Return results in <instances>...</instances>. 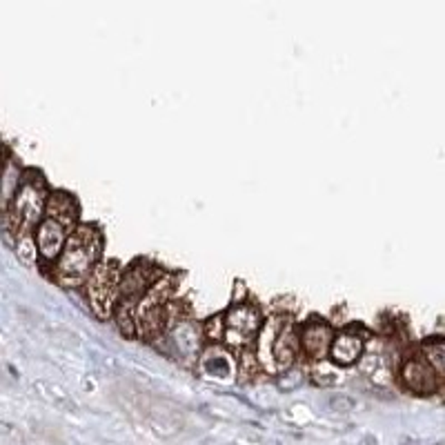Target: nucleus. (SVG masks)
Returning <instances> with one entry per match:
<instances>
[{"label": "nucleus", "mask_w": 445, "mask_h": 445, "mask_svg": "<svg viewBox=\"0 0 445 445\" xmlns=\"http://www.w3.org/2000/svg\"><path fill=\"white\" fill-rule=\"evenodd\" d=\"M103 236L94 225H80L69 234V241L56 263V281L62 288H76L87 283L96 270Z\"/></svg>", "instance_id": "f257e3e1"}, {"label": "nucleus", "mask_w": 445, "mask_h": 445, "mask_svg": "<svg viewBox=\"0 0 445 445\" xmlns=\"http://www.w3.org/2000/svg\"><path fill=\"white\" fill-rule=\"evenodd\" d=\"M47 198L49 196H45V185H42L40 174H29L27 178H23V183L9 196L5 216L7 229L16 238L31 234V229L42 222V209L47 207Z\"/></svg>", "instance_id": "f03ea898"}, {"label": "nucleus", "mask_w": 445, "mask_h": 445, "mask_svg": "<svg viewBox=\"0 0 445 445\" xmlns=\"http://www.w3.org/2000/svg\"><path fill=\"white\" fill-rule=\"evenodd\" d=\"M121 272L116 268V263H98L96 270L91 272L87 285V299L94 314L98 319H107L114 310L116 296L121 294Z\"/></svg>", "instance_id": "7ed1b4c3"}, {"label": "nucleus", "mask_w": 445, "mask_h": 445, "mask_svg": "<svg viewBox=\"0 0 445 445\" xmlns=\"http://www.w3.org/2000/svg\"><path fill=\"white\" fill-rule=\"evenodd\" d=\"M222 323H225L222 338L227 341V345L243 349L254 341V336H256L259 327H261V314L252 303H236L227 310L225 321Z\"/></svg>", "instance_id": "20e7f679"}, {"label": "nucleus", "mask_w": 445, "mask_h": 445, "mask_svg": "<svg viewBox=\"0 0 445 445\" xmlns=\"http://www.w3.org/2000/svg\"><path fill=\"white\" fill-rule=\"evenodd\" d=\"M158 270L154 265H147L145 261L134 263L130 270L123 274L121 281V301H130L139 305L143 296L150 292L152 285L158 281Z\"/></svg>", "instance_id": "39448f33"}, {"label": "nucleus", "mask_w": 445, "mask_h": 445, "mask_svg": "<svg viewBox=\"0 0 445 445\" xmlns=\"http://www.w3.org/2000/svg\"><path fill=\"white\" fill-rule=\"evenodd\" d=\"M34 236H36L40 256L45 261H54V259H60L62 250H65L67 241H69V232H67V225H62L60 220L45 216L40 225L36 227Z\"/></svg>", "instance_id": "423d86ee"}, {"label": "nucleus", "mask_w": 445, "mask_h": 445, "mask_svg": "<svg viewBox=\"0 0 445 445\" xmlns=\"http://www.w3.org/2000/svg\"><path fill=\"white\" fill-rule=\"evenodd\" d=\"M332 343H334V332L332 327L327 325L325 321H319V319H312L303 325L301 330V347L303 352L314 358V361H319L323 358L327 352L332 349Z\"/></svg>", "instance_id": "0eeeda50"}, {"label": "nucleus", "mask_w": 445, "mask_h": 445, "mask_svg": "<svg viewBox=\"0 0 445 445\" xmlns=\"http://www.w3.org/2000/svg\"><path fill=\"white\" fill-rule=\"evenodd\" d=\"M401 378L417 394H432L437 390V369L426 358H408L401 367Z\"/></svg>", "instance_id": "6e6552de"}, {"label": "nucleus", "mask_w": 445, "mask_h": 445, "mask_svg": "<svg viewBox=\"0 0 445 445\" xmlns=\"http://www.w3.org/2000/svg\"><path fill=\"white\" fill-rule=\"evenodd\" d=\"M299 336L294 332V325L290 319H285L283 327L279 330L277 338H274L272 345V363H274V372H283V369H290L296 361V354H299Z\"/></svg>", "instance_id": "1a4fd4ad"}, {"label": "nucleus", "mask_w": 445, "mask_h": 445, "mask_svg": "<svg viewBox=\"0 0 445 445\" xmlns=\"http://www.w3.org/2000/svg\"><path fill=\"white\" fill-rule=\"evenodd\" d=\"M363 354V338L352 330H345L338 336H334V343L330 349L332 361L338 365H352Z\"/></svg>", "instance_id": "9d476101"}, {"label": "nucleus", "mask_w": 445, "mask_h": 445, "mask_svg": "<svg viewBox=\"0 0 445 445\" xmlns=\"http://www.w3.org/2000/svg\"><path fill=\"white\" fill-rule=\"evenodd\" d=\"M45 216H51V218L60 220L62 225L71 227L73 222H76V216H78L76 200H73L67 192H51L47 198V214Z\"/></svg>", "instance_id": "9b49d317"}, {"label": "nucleus", "mask_w": 445, "mask_h": 445, "mask_svg": "<svg viewBox=\"0 0 445 445\" xmlns=\"http://www.w3.org/2000/svg\"><path fill=\"white\" fill-rule=\"evenodd\" d=\"M225 356L227 354L220 352V349H216V347L207 349V352L203 354V358H200V369H203V372L211 378H227L229 363H227Z\"/></svg>", "instance_id": "f8f14e48"}, {"label": "nucleus", "mask_w": 445, "mask_h": 445, "mask_svg": "<svg viewBox=\"0 0 445 445\" xmlns=\"http://www.w3.org/2000/svg\"><path fill=\"white\" fill-rule=\"evenodd\" d=\"M16 252H18V256L23 259L25 263H36V259L40 256V252H38V245H36V236H31V234H25V236H18L16 238Z\"/></svg>", "instance_id": "ddd939ff"}, {"label": "nucleus", "mask_w": 445, "mask_h": 445, "mask_svg": "<svg viewBox=\"0 0 445 445\" xmlns=\"http://www.w3.org/2000/svg\"><path fill=\"white\" fill-rule=\"evenodd\" d=\"M426 354H428V361L434 369L445 374V343L443 341H432L426 345Z\"/></svg>", "instance_id": "4468645a"}, {"label": "nucleus", "mask_w": 445, "mask_h": 445, "mask_svg": "<svg viewBox=\"0 0 445 445\" xmlns=\"http://www.w3.org/2000/svg\"><path fill=\"white\" fill-rule=\"evenodd\" d=\"M330 408L334 412H349L356 408V401L352 396H345V394H338V396H332L330 399Z\"/></svg>", "instance_id": "2eb2a0df"}]
</instances>
